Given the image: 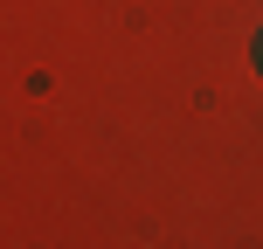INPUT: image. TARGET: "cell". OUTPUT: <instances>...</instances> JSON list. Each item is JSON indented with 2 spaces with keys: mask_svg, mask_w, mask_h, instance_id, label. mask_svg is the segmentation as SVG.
<instances>
[{
  "mask_svg": "<svg viewBox=\"0 0 263 249\" xmlns=\"http://www.w3.org/2000/svg\"><path fill=\"white\" fill-rule=\"evenodd\" d=\"M256 69H263V35H256Z\"/></svg>",
  "mask_w": 263,
  "mask_h": 249,
  "instance_id": "1",
  "label": "cell"
}]
</instances>
